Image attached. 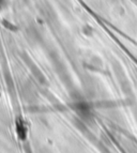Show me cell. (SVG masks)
<instances>
[{"label": "cell", "mask_w": 137, "mask_h": 153, "mask_svg": "<svg viewBox=\"0 0 137 153\" xmlns=\"http://www.w3.org/2000/svg\"><path fill=\"white\" fill-rule=\"evenodd\" d=\"M15 131H16V135L18 136L19 139L22 140H25L26 138H27V124L26 122L24 121L23 118H18L17 120L15 122Z\"/></svg>", "instance_id": "obj_1"}, {"label": "cell", "mask_w": 137, "mask_h": 153, "mask_svg": "<svg viewBox=\"0 0 137 153\" xmlns=\"http://www.w3.org/2000/svg\"><path fill=\"white\" fill-rule=\"evenodd\" d=\"M7 4H8V3H7V0H0V11L3 10V9L7 7Z\"/></svg>", "instance_id": "obj_2"}]
</instances>
